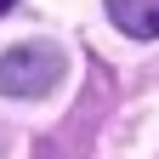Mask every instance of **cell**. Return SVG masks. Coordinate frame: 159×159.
<instances>
[{"instance_id": "cell-2", "label": "cell", "mask_w": 159, "mask_h": 159, "mask_svg": "<svg viewBox=\"0 0 159 159\" xmlns=\"http://www.w3.org/2000/svg\"><path fill=\"white\" fill-rule=\"evenodd\" d=\"M108 23L131 40H153L159 34V0H108Z\"/></svg>"}, {"instance_id": "cell-3", "label": "cell", "mask_w": 159, "mask_h": 159, "mask_svg": "<svg viewBox=\"0 0 159 159\" xmlns=\"http://www.w3.org/2000/svg\"><path fill=\"white\" fill-rule=\"evenodd\" d=\"M6 6H11V0H0V11H6Z\"/></svg>"}, {"instance_id": "cell-1", "label": "cell", "mask_w": 159, "mask_h": 159, "mask_svg": "<svg viewBox=\"0 0 159 159\" xmlns=\"http://www.w3.org/2000/svg\"><path fill=\"white\" fill-rule=\"evenodd\" d=\"M63 80V51L46 40H23V46L0 51V97H46Z\"/></svg>"}]
</instances>
